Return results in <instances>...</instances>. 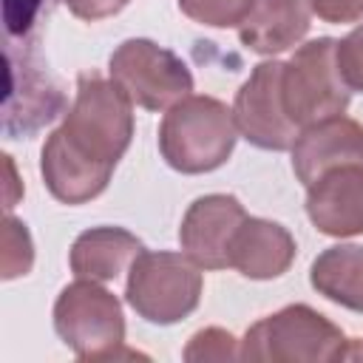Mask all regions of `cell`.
Instances as JSON below:
<instances>
[{
  "label": "cell",
  "instance_id": "obj_1",
  "mask_svg": "<svg viewBox=\"0 0 363 363\" xmlns=\"http://www.w3.org/2000/svg\"><path fill=\"white\" fill-rule=\"evenodd\" d=\"M238 139V125L233 108L216 96L190 94L173 108H167L159 125L162 159L187 176L210 173L221 167Z\"/></svg>",
  "mask_w": 363,
  "mask_h": 363
},
{
  "label": "cell",
  "instance_id": "obj_2",
  "mask_svg": "<svg viewBox=\"0 0 363 363\" xmlns=\"http://www.w3.org/2000/svg\"><path fill=\"white\" fill-rule=\"evenodd\" d=\"M241 360L272 363H335L354 357L352 340L326 315L292 303L252 323L241 340Z\"/></svg>",
  "mask_w": 363,
  "mask_h": 363
},
{
  "label": "cell",
  "instance_id": "obj_3",
  "mask_svg": "<svg viewBox=\"0 0 363 363\" xmlns=\"http://www.w3.org/2000/svg\"><path fill=\"white\" fill-rule=\"evenodd\" d=\"M60 130L88 159L116 167L133 139V102L113 79L79 74L77 99Z\"/></svg>",
  "mask_w": 363,
  "mask_h": 363
},
{
  "label": "cell",
  "instance_id": "obj_4",
  "mask_svg": "<svg viewBox=\"0 0 363 363\" xmlns=\"http://www.w3.org/2000/svg\"><path fill=\"white\" fill-rule=\"evenodd\" d=\"M201 284V267L190 255L142 250L128 269L125 301L147 323L170 326L199 306Z\"/></svg>",
  "mask_w": 363,
  "mask_h": 363
},
{
  "label": "cell",
  "instance_id": "obj_5",
  "mask_svg": "<svg viewBox=\"0 0 363 363\" xmlns=\"http://www.w3.org/2000/svg\"><path fill=\"white\" fill-rule=\"evenodd\" d=\"M54 329L79 360L116 357L125 343L122 303L99 281L77 278L57 295Z\"/></svg>",
  "mask_w": 363,
  "mask_h": 363
},
{
  "label": "cell",
  "instance_id": "obj_6",
  "mask_svg": "<svg viewBox=\"0 0 363 363\" xmlns=\"http://www.w3.org/2000/svg\"><path fill=\"white\" fill-rule=\"evenodd\" d=\"M337 40L318 37L303 43L289 62H284L281 94L289 119L303 130L323 119L340 116L349 108L352 91L346 88L337 60H335Z\"/></svg>",
  "mask_w": 363,
  "mask_h": 363
},
{
  "label": "cell",
  "instance_id": "obj_7",
  "mask_svg": "<svg viewBox=\"0 0 363 363\" xmlns=\"http://www.w3.org/2000/svg\"><path fill=\"white\" fill-rule=\"evenodd\" d=\"M108 74L145 111H167L193 94V74L182 57L145 37L119 43L108 60Z\"/></svg>",
  "mask_w": 363,
  "mask_h": 363
},
{
  "label": "cell",
  "instance_id": "obj_8",
  "mask_svg": "<svg viewBox=\"0 0 363 363\" xmlns=\"http://www.w3.org/2000/svg\"><path fill=\"white\" fill-rule=\"evenodd\" d=\"M6 91H3V130L11 139L31 136L54 122L65 108V94L45 71L40 54L9 40L6 45Z\"/></svg>",
  "mask_w": 363,
  "mask_h": 363
},
{
  "label": "cell",
  "instance_id": "obj_9",
  "mask_svg": "<svg viewBox=\"0 0 363 363\" xmlns=\"http://www.w3.org/2000/svg\"><path fill=\"white\" fill-rule=\"evenodd\" d=\"M281 77H284V62L278 60L258 62L250 71L247 82L238 88L233 102L238 133L261 150H292L295 139L301 136V128L289 119L284 108Z\"/></svg>",
  "mask_w": 363,
  "mask_h": 363
},
{
  "label": "cell",
  "instance_id": "obj_10",
  "mask_svg": "<svg viewBox=\"0 0 363 363\" xmlns=\"http://www.w3.org/2000/svg\"><path fill=\"white\" fill-rule=\"evenodd\" d=\"M247 210L235 196L210 193L196 199L179 227V244L184 255H190L201 269H224L230 267V241Z\"/></svg>",
  "mask_w": 363,
  "mask_h": 363
},
{
  "label": "cell",
  "instance_id": "obj_11",
  "mask_svg": "<svg viewBox=\"0 0 363 363\" xmlns=\"http://www.w3.org/2000/svg\"><path fill=\"white\" fill-rule=\"evenodd\" d=\"M343 164H363V125L343 113L303 128L292 145V170L306 187Z\"/></svg>",
  "mask_w": 363,
  "mask_h": 363
},
{
  "label": "cell",
  "instance_id": "obj_12",
  "mask_svg": "<svg viewBox=\"0 0 363 363\" xmlns=\"http://www.w3.org/2000/svg\"><path fill=\"white\" fill-rule=\"evenodd\" d=\"M306 216L323 235L363 233V164H343L306 187Z\"/></svg>",
  "mask_w": 363,
  "mask_h": 363
},
{
  "label": "cell",
  "instance_id": "obj_13",
  "mask_svg": "<svg viewBox=\"0 0 363 363\" xmlns=\"http://www.w3.org/2000/svg\"><path fill=\"white\" fill-rule=\"evenodd\" d=\"M40 173H43V182H45L48 193L57 201H62V204H85V201L96 199L108 187V182L113 176V167L102 164V162H94L85 153H79L62 136V130L57 128L43 145Z\"/></svg>",
  "mask_w": 363,
  "mask_h": 363
},
{
  "label": "cell",
  "instance_id": "obj_14",
  "mask_svg": "<svg viewBox=\"0 0 363 363\" xmlns=\"http://www.w3.org/2000/svg\"><path fill=\"white\" fill-rule=\"evenodd\" d=\"M295 252L298 244L284 224L247 216L230 241V267H235L244 278L269 281L289 269Z\"/></svg>",
  "mask_w": 363,
  "mask_h": 363
},
{
  "label": "cell",
  "instance_id": "obj_15",
  "mask_svg": "<svg viewBox=\"0 0 363 363\" xmlns=\"http://www.w3.org/2000/svg\"><path fill=\"white\" fill-rule=\"evenodd\" d=\"M309 31V9L303 0H252L238 23V40L255 54H281L298 45Z\"/></svg>",
  "mask_w": 363,
  "mask_h": 363
},
{
  "label": "cell",
  "instance_id": "obj_16",
  "mask_svg": "<svg viewBox=\"0 0 363 363\" xmlns=\"http://www.w3.org/2000/svg\"><path fill=\"white\" fill-rule=\"evenodd\" d=\"M142 241L125 227H91L71 244V272L88 281H113L130 269Z\"/></svg>",
  "mask_w": 363,
  "mask_h": 363
},
{
  "label": "cell",
  "instance_id": "obj_17",
  "mask_svg": "<svg viewBox=\"0 0 363 363\" xmlns=\"http://www.w3.org/2000/svg\"><path fill=\"white\" fill-rule=\"evenodd\" d=\"M309 284L352 312H363V247L335 244L323 250L309 269Z\"/></svg>",
  "mask_w": 363,
  "mask_h": 363
},
{
  "label": "cell",
  "instance_id": "obj_18",
  "mask_svg": "<svg viewBox=\"0 0 363 363\" xmlns=\"http://www.w3.org/2000/svg\"><path fill=\"white\" fill-rule=\"evenodd\" d=\"M250 6L252 0H179L182 14H187L193 23L213 26V28L238 26L247 17Z\"/></svg>",
  "mask_w": 363,
  "mask_h": 363
},
{
  "label": "cell",
  "instance_id": "obj_19",
  "mask_svg": "<svg viewBox=\"0 0 363 363\" xmlns=\"http://www.w3.org/2000/svg\"><path fill=\"white\" fill-rule=\"evenodd\" d=\"M3 278L11 281L17 275H26L34 264V244L31 235L26 230L23 221H17L14 216H6L3 224Z\"/></svg>",
  "mask_w": 363,
  "mask_h": 363
},
{
  "label": "cell",
  "instance_id": "obj_20",
  "mask_svg": "<svg viewBox=\"0 0 363 363\" xmlns=\"http://www.w3.org/2000/svg\"><path fill=\"white\" fill-rule=\"evenodd\" d=\"M235 343L238 340L230 332L210 326V329H201L190 337V343L184 346V360H190V363H196V360H235V357H241Z\"/></svg>",
  "mask_w": 363,
  "mask_h": 363
},
{
  "label": "cell",
  "instance_id": "obj_21",
  "mask_svg": "<svg viewBox=\"0 0 363 363\" xmlns=\"http://www.w3.org/2000/svg\"><path fill=\"white\" fill-rule=\"evenodd\" d=\"M337 71L349 91H363V23L335 45Z\"/></svg>",
  "mask_w": 363,
  "mask_h": 363
},
{
  "label": "cell",
  "instance_id": "obj_22",
  "mask_svg": "<svg viewBox=\"0 0 363 363\" xmlns=\"http://www.w3.org/2000/svg\"><path fill=\"white\" fill-rule=\"evenodd\" d=\"M48 9V0H3V17H6V31L9 40L14 37H28Z\"/></svg>",
  "mask_w": 363,
  "mask_h": 363
},
{
  "label": "cell",
  "instance_id": "obj_23",
  "mask_svg": "<svg viewBox=\"0 0 363 363\" xmlns=\"http://www.w3.org/2000/svg\"><path fill=\"white\" fill-rule=\"evenodd\" d=\"M306 3L326 23H354L363 17V0H306Z\"/></svg>",
  "mask_w": 363,
  "mask_h": 363
},
{
  "label": "cell",
  "instance_id": "obj_24",
  "mask_svg": "<svg viewBox=\"0 0 363 363\" xmlns=\"http://www.w3.org/2000/svg\"><path fill=\"white\" fill-rule=\"evenodd\" d=\"M65 3L74 17L91 20V23L102 20V17H113L128 6V0H65Z\"/></svg>",
  "mask_w": 363,
  "mask_h": 363
},
{
  "label": "cell",
  "instance_id": "obj_25",
  "mask_svg": "<svg viewBox=\"0 0 363 363\" xmlns=\"http://www.w3.org/2000/svg\"><path fill=\"white\" fill-rule=\"evenodd\" d=\"M360 357H363V349H360Z\"/></svg>",
  "mask_w": 363,
  "mask_h": 363
}]
</instances>
